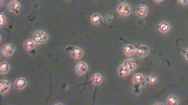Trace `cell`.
I'll return each instance as SVG.
<instances>
[{"instance_id":"ba28073f","label":"cell","mask_w":188,"mask_h":105,"mask_svg":"<svg viewBox=\"0 0 188 105\" xmlns=\"http://www.w3.org/2000/svg\"><path fill=\"white\" fill-rule=\"evenodd\" d=\"M70 55L73 59H80L84 55V51L80 47H75L72 50Z\"/></svg>"},{"instance_id":"6da1fadb","label":"cell","mask_w":188,"mask_h":105,"mask_svg":"<svg viewBox=\"0 0 188 105\" xmlns=\"http://www.w3.org/2000/svg\"><path fill=\"white\" fill-rule=\"evenodd\" d=\"M32 38L33 41L37 44H43L48 41L49 39V35L45 31L41 30H37L33 33Z\"/></svg>"},{"instance_id":"4fadbf2b","label":"cell","mask_w":188,"mask_h":105,"mask_svg":"<svg viewBox=\"0 0 188 105\" xmlns=\"http://www.w3.org/2000/svg\"><path fill=\"white\" fill-rule=\"evenodd\" d=\"M91 80L93 85L98 86L102 83L103 80V77L100 73H95L92 75Z\"/></svg>"},{"instance_id":"8fae6325","label":"cell","mask_w":188,"mask_h":105,"mask_svg":"<svg viewBox=\"0 0 188 105\" xmlns=\"http://www.w3.org/2000/svg\"><path fill=\"white\" fill-rule=\"evenodd\" d=\"M136 48L133 44H128L124 47V53L128 57H132L136 54Z\"/></svg>"},{"instance_id":"e0dca14e","label":"cell","mask_w":188,"mask_h":105,"mask_svg":"<svg viewBox=\"0 0 188 105\" xmlns=\"http://www.w3.org/2000/svg\"><path fill=\"white\" fill-rule=\"evenodd\" d=\"M124 64H125V66L131 71H134L137 68V63H136V61H135V60L133 59L130 58V59L126 60L124 61Z\"/></svg>"},{"instance_id":"52a82bcc","label":"cell","mask_w":188,"mask_h":105,"mask_svg":"<svg viewBox=\"0 0 188 105\" xmlns=\"http://www.w3.org/2000/svg\"><path fill=\"white\" fill-rule=\"evenodd\" d=\"M27 85V81L24 77L17 78L14 83V87L17 90L24 89Z\"/></svg>"},{"instance_id":"7a4b0ae2","label":"cell","mask_w":188,"mask_h":105,"mask_svg":"<svg viewBox=\"0 0 188 105\" xmlns=\"http://www.w3.org/2000/svg\"><path fill=\"white\" fill-rule=\"evenodd\" d=\"M150 53V49L145 45H140L136 48V54L140 58H144L147 57Z\"/></svg>"},{"instance_id":"8992f818","label":"cell","mask_w":188,"mask_h":105,"mask_svg":"<svg viewBox=\"0 0 188 105\" xmlns=\"http://www.w3.org/2000/svg\"><path fill=\"white\" fill-rule=\"evenodd\" d=\"M135 14L139 17L143 18L145 17L148 12V9L145 5H140L138 6L135 9Z\"/></svg>"},{"instance_id":"ac0fdd59","label":"cell","mask_w":188,"mask_h":105,"mask_svg":"<svg viewBox=\"0 0 188 105\" xmlns=\"http://www.w3.org/2000/svg\"><path fill=\"white\" fill-rule=\"evenodd\" d=\"M91 22L94 25H98L103 22V18L101 15L99 14H93L90 18Z\"/></svg>"},{"instance_id":"603a6c76","label":"cell","mask_w":188,"mask_h":105,"mask_svg":"<svg viewBox=\"0 0 188 105\" xmlns=\"http://www.w3.org/2000/svg\"><path fill=\"white\" fill-rule=\"evenodd\" d=\"M179 3L183 4V5H187L188 4V0H178Z\"/></svg>"},{"instance_id":"44dd1931","label":"cell","mask_w":188,"mask_h":105,"mask_svg":"<svg viewBox=\"0 0 188 105\" xmlns=\"http://www.w3.org/2000/svg\"><path fill=\"white\" fill-rule=\"evenodd\" d=\"M146 82L152 85H154L157 83V78L155 75H151L147 77Z\"/></svg>"},{"instance_id":"d6986e66","label":"cell","mask_w":188,"mask_h":105,"mask_svg":"<svg viewBox=\"0 0 188 105\" xmlns=\"http://www.w3.org/2000/svg\"><path fill=\"white\" fill-rule=\"evenodd\" d=\"M157 27L158 28L160 31L162 33H166L169 31L170 25L169 23H168V22H161L160 25L157 26Z\"/></svg>"},{"instance_id":"9c48e42d","label":"cell","mask_w":188,"mask_h":105,"mask_svg":"<svg viewBox=\"0 0 188 105\" xmlns=\"http://www.w3.org/2000/svg\"><path fill=\"white\" fill-rule=\"evenodd\" d=\"M20 7V3L17 0H12L8 4V10L11 12H18Z\"/></svg>"},{"instance_id":"d4e9b609","label":"cell","mask_w":188,"mask_h":105,"mask_svg":"<svg viewBox=\"0 0 188 105\" xmlns=\"http://www.w3.org/2000/svg\"><path fill=\"white\" fill-rule=\"evenodd\" d=\"M154 1L156 3H160V2H163L164 0H154Z\"/></svg>"},{"instance_id":"3957f363","label":"cell","mask_w":188,"mask_h":105,"mask_svg":"<svg viewBox=\"0 0 188 105\" xmlns=\"http://www.w3.org/2000/svg\"><path fill=\"white\" fill-rule=\"evenodd\" d=\"M88 69V66L84 61H80L75 66V72L78 75H83L87 72Z\"/></svg>"},{"instance_id":"484cf974","label":"cell","mask_w":188,"mask_h":105,"mask_svg":"<svg viewBox=\"0 0 188 105\" xmlns=\"http://www.w3.org/2000/svg\"><path fill=\"white\" fill-rule=\"evenodd\" d=\"M65 1H66L67 2H70L71 0H65Z\"/></svg>"},{"instance_id":"7402d4cb","label":"cell","mask_w":188,"mask_h":105,"mask_svg":"<svg viewBox=\"0 0 188 105\" xmlns=\"http://www.w3.org/2000/svg\"><path fill=\"white\" fill-rule=\"evenodd\" d=\"M0 25L1 27H3L5 26L6 23V19L5 18V16L3 13H1L0 14Z\"/></svg>"},{"instance_id":"5b68a950","label":"cell","mask_w":188,"mask_h":105,"mask_svg":"<svg viewBox=\"0 0 188 105\" xmlns=\"http://www.w3.org/2000/svg\"><path fill=\"white\" fill-rule=\"evenodd\" d=\"M117 12L122 16H128L131 13V9L128 4L123 3L118 7Z\"/></svg>"},{"instance_id":"cb8c5ba5","label":"cell","mask_w":188,"mask_h":105,"mask_svg":"<svg viewBox=\"0 0 188 105\" xmlns=\"http://www.w3.org/2000/svg\"><path fill=\"white\" fill-rule=\"evenodd\" d=\"M184 57L187 60H188V49H187L184 53Z\"/></svg>"},{"instance_id":"5bb4252c","label":"cell","mask_w":188,"mask_h":105,"mask_svg":"<svg viewBox=\"0 0 188 105\" xmlns=\"http://www.w3.org/2000/svg\"><path fill=\"white\" fill-rule=\"evenodd\" d=\"M118 71L120 77H125L130 74L131 71L123 63L119 66Z\"/></svg>"},{"instance_id":"277c9868","label":"cell","mask_w":188,"mask_h":105,"mask_svg":"<svg viewBox=\"0 0 188 105\" xmlns=\"http://www.w3.org/2000/svg\"><path fill=\"white\" fill-rule=\"evenodd\" d=\"M15 48L14 46L12 44H5L1 49V54L5 57H11L14 53Z\"/></svg>"},{"instance_id":"7c38bea8","label":"cell","mask_w":188,"mask_h":105,"mask_svg":"<svg viewBox=\"0 0 188 105\" xmlns=\"http://www.w3.org/2000/svg\"><path fill=\"white\" fill-rule=\"evenodd\" d=\"M145 77L141 74H137L133 77V82L135 86H141L145 83Z\"/></svg>"},{"instance_id":"ffe728a7","label":"cell","mask_w":188,"mask_h":105,"mask_svg":"<svg viewBox=\"0 0 188 105\" xmlns=\"http://www.w3.org/2000/svg\"><path fill=\"white\" fill-rule=\"evenodd\" d=\"M166 102L168 105H178L179 103V101L177 97L174 95H171L168 98Z\"/></svg>"},{"instance_id":"2e32d148","label":"cell","mask_w":188,"mask_h":105,"mask_svg":"<svg viewBox=\"0 0 188 105\" xmlns=\"http://www.w3.org/2000/svg\"><path fill=\"white\" fill-rule=\"evenodd\" d=\"M10 66L7 61H2L0 64V74H5L9 71Z\"/></svg>"},{"instance_id":"9a60e30c","label":"cell","mask_w":188,"mask_h":105,"mask_svg":"<svg viewBox=\"0 0 188 105\" xmlns=\"http://www.w3.org/2000/svg\"><path fill=\"white\" fill-rule=\"evenodd\" d=\"M35 46V42L33 41V40H31V39L26 40L23 43V47H24V49L28 51H30L33 50V49L34 48Z\"/></svg>"},{"instance_id":"30bf717a","label":"cell","mask_w":188,"mask_h":105,"mask_svg":"<svg viewBox=\"0 0 188 105\" xmlns=\"http://www.w3.org/2000/svg\"><path fill=\"white\" fill-rule=\"evenodd\" d=\"M11 86V83L6 80H2L0 82V92L1 94L8 92Z\"/></svg>"}]
</instances>
